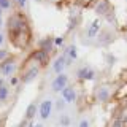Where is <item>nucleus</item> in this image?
<instances>
[{"label":"nucleus","mask_w":127,"mask_h":127,"mask_svg":"<svg viewBox=\"0 0 127 127\" xmlns=\"http://www.w3.org/2000/svg\"><path fill=\"white\" fill-rule=\"evenodd\" d=\"M67 83H68V78H67V75H64V73H59L57 76L54 78V81H53V91L54 92H62L64 89L67 87Z\"/></svg>","instance_id":"f257e3e1"},{"label":"nucleus","mask_w":127,"mask_h":127,"mask_svg":"<svg viewBox=\"0 0 127 127\" xmlns=\"http://www.w3.org/2000/svg\"><path fill=\"white\" fill-rule=\"evenodd\" d=\"M14 71V61L13 59H6V61L0 62V73L5 75V76H10Z\"/></svg>","instance_id":"f03ea898"},{"label":"nucleus","mask_w":127,"mask_h":127,"mask_svg":"<svg viewBox=\"0 0 127 127\" xmlns=\"http://www.w3.org/2000/svg\"><path fill=\"white\" fill-rule=\"evenodd\" d=\"M40 116H41V119H48L51 114V111H53V100H43L41 105H40Z\"/></svg>","instance_id":"7ed1b4c3"},{"label":"nucleus","mask_w":127,"mask_h":127,"mask_svg":"<svg viewBox=\"0 0 127 127\" xmlns=\"http://www.w3.org/2000/svg\"><path fill=\"white\" fill-rule=\"evenodd\" d=\"M62 98H64V102H67V103H73L75 100H76V92H75L73 87L67 86L65 89L62 91Z\"/></svg>","instance_id":"20e7f679"},{"label":"nucleus","mask_w":127,"mask_h":127,"mask_svg":"<svg viewBox=\"0 0 127 127\" xmlns=\"http://www.w3.org/2000/svg\"><path fill=\"white\" fill-rule=\"evenodd\" d=\"M65 65H68V62H67V57L65 56H61V57H57L56 59V62H54V65H53V71L54 73H62V70H64V67Z\"/></svg>","instance_id":"39448f33"},{"label":"nucleus","mask_w":127,"mask_h":127,"mask_svg":"<svg viewBox=\"0 0 127 127\" xmlns=\"http://www.w3.org/2000/svg\"><path fill=\"white\" fill-rule=\"evenodd\" d=\"M78 76L81 79H94L95 73H94L92 68H89V67H83V68L78 70Z\"/></svg>","instance_id":"423d86ee"},{"label":"nucleus","mask_w":127,"mask_h":127,"mask_svg":"<svg viewBox=\"0 0 127 127\" xmlns=\"http://www.w3.org/2000/svg\"><path fill=\"white\" fill-rule=\"evenodd\" d=\"M37 76H38V68H37V67H32V68H29L26 73H24L22 81L24 83H30V81H33Z\"/></svg>","instance_id":"0eeeda50"},{"label":"nucleus","mask_w":127,"mask_h":127,"mask_svg":"<svg viewBox=\"0 0 127 127\" xmlns=\"http://www.w3.org/2000/svg\"><path fill=\"white\" fill-rule=\"evenodd\" d=\"M64 56H65V57H68V59H67V62H68V65H70V62H71V61H75V59L78 57V53H76V46H73V45H71V46H68V48H67V51H65V54H64Z\"/></svg>","instance_id":"6e6552de"},{"label":"nucleus","mask_w":127,"mask_h":127,"mask_svg":"<svg viewBox=\"0 0 127 127\" xmlns=\"http://www.w3.org/2000/svg\"><path fill=\"white\" fill-rule=\"evenodd\" d=\"M33 57L38 61V64L45 65V64H46V61H48V53H46V51H43V49H40V51H37V53L33 54Z\"/></svg>","instance_id":"1a4fd4ad"},{"label":"nucleus","mask_w":127,"mask_h":127,"mask_svg":"<svg viewBox=\"0 0 127 127\" xmlns=\"http://www.w3.org/2000/svg\"><path fill=\"white\" fill-rule=\"evenodd\" d=\"M108 97H110L108 87H100V89H98V92H97V98L100 102H106V100H108Z\"/></svg>","instance_id":"9d476101"},{"label":"nucleus","mask_w":127,"mask_h":127,"mask_svg":"<svg viewBox=\"0 0 127 127\" xmlns=\"http://www.w3.org/2000/svg\"><path fill=\"white\" fill-rule=\"evenodd\" d=\"M35 113H37V105H35V103H30V105L27 106V110H26V119L30 121V119L35 116Z\"/></svg>","instance_id":"9b49d317"},{"label":"nucleus","mask_w":127,"mask_h":127,"mask_svg":"<svg viewBox=\"0 0 127 127\" xmlns=\"http://www.w3.org/2000/svg\"><path fill=\"white\" fill-rule=\"evenodd\" d=\"M40 48H41L43 51H46V53H49L51 48H53V40H51V38L41 40V41H40Z\"/></svg>","instance_id":"f8f14e48"},{"label":"nucleus","mask_w":127,"mask_h":127,"mask_svg":"<svg viewBox=\"0 0 127 127\" xmlns=\"http://www.w3.org/2000/svg\"><path fill=\"white\" fill-rule=\"evenodd\" d=\"M98 29H100L98 21H94L92 24H91V27L87 29V35H89V37H95V35H97V32H98Z\"/></svg>","instance_id":"ddd939ff"},{"label":"nucleus","mask_w":127,"mask_h":127,"mask_svg":"<svg viewBox=\"0 0 127 127\" xmlns=\"http://www.w3.org/2000/svg\"><path fill=\"white\" fill-rule=\"evenodd\" d=\"M108 10V2H106V0H102L100 3H98L97 5V13H105V11Z\"/></svg>","instance_id":"4468645a"},{"label":"nucleus","mask_w":127,"mask_h":127,"mask_svg":"<svg viewBox=\"0 0 127 127\" xmlns=\"http://www.w3.org/2000/svg\"><path fill=\"white\" fill-rule=\"evenodd\" d=\"M59 122H61L62 127H68V126H70V118L67 116V114H62L61 119H59Z\"/></svg>","instance_id":"2eb2a0df"},{"label":"nucleus","mask_w":127,"mask_h":127,"mask_svg":"<svg viewBox=\"0 0 127 127\" xmlns=\"http://www.w3.org/2000/svg\"><path fill=\"white\" fill-rule=\"evenodd\" d=\"M6 97H8V87L2 86V87H0V102L6 100Z\"/></svg>","instance_id":"dca6fc26"},{"label":"nucleus","mask_w":127,"mask_h":127,"mask_svg":"<svg viewBox=\"0 0 127 127\" xmlns=\"http://www.w3.org/2000/svg\"><path fill=\"white\" fill-rule=\"evenodd\" d=\"M10 6H11L10 0H0V8H2V10H6V8H10Z\"/></svg>","instance_id":"f3484780"},{"label":"nucleus","mask_w":127,"mask_h":127,"mask_svg":"<svg viewBox=\"0 0 127 127\" xmlns=\"http://www.w3.org/2000/svg\"><path fill=\"white\" fill-rule=\"evenodd\" d=\"M6 51H3V49H0V62H2V61H5V59H6Z\"/></svg>","instance_id":"a211bd4d"},{"label":"nucleus","mask_w":127,"mask_h":127,"mask_svg":"<svg viewBox=\"0 0 127 127\" xmlns=\"http://www.w3.org/2000/svg\"><path fill=\"white\" fill-rule=\"evenodd\" d=\"M78 127H89V122H87L86 119H84V121H81V122H79V126H78Z\"/></svg>","instance_id":"6ab92c4d"},{"label":"nucleus","mask_w":127,"mask_h":127,"mask_svg":"<svg viewBox=\"0 0 127 127\" xmlns=\"http://www.w3.org/2000/svg\"><path fill=\"white\" fill-rule=\"evenodd\" d=\"M111 127H122V122L121 121H114L113 124H111Z\"/></svg>","instance_id":"aec40b11"},{"label":"nucleus","mask_w":127,"mask_h":127,"mask_svg":"<svg viewBox=\"0 0 127 127\" xmlns=\"http://www.w3.org/2000/svg\"><path fill=\"white\" fill-rule=\"evenodd\" d=\"M62 41H64V40H62L61 37H57V38L54 40V43H56V45H57V46H59V45H62Z\"/></svg>","instance_id":"412c9836"},{"label":"nucleus","mask_w":127,"mask_h":127,"mask_svg":"<svg viewBox=\"0 0 127 127\" xmlns=\"http://www.w3.org/2000/svg\"><path fill=\"white\" fill-rule=\"evenodd\" d=\"M18 3H19V6H26L27 0H18Z\"/></svg>","instance_id":"4be33fe9"},{"label":"nucleus","mask_w":127,"mask_h":127,"mask_svg":"<svg viewBox=\"0 0 127 127\" xmlns=\"http://www.w3.org/2000/svg\"><path fill=\"white\" fill-rule=\"evenodd\" d=\"M16 83H18V79H16V78H11V84H13V86H14V84H16Z\"/></svg>","instance_id":"5701e85b"},{"label":"nucleus","mask_w":127,"mask_h":127,"mask_svg":"<svg viewBox=\"0 0 127 127\" xmlns=\"http://www.w3.org/2000/svg\"><path fill=\"white\" fill-rule=\"evenodd\" d=\"M29 127H43V126H41V124H30Z\"/></svg>","instance_id":"b1692460"},{"label":"nucleus","mask_w":127,"mask_h":127,"mask_svg":"<svg viewBox=\"0 0 127 127\" xmlns=\"http://www.w3.org/2000/svg\"><path fill=\"white\" fill-rule=\"evenodd\" d=\"M2 43H3V35L0 33V45H2Z\"/></svg>","instance_id":"393cba45"},{"label":"nucleus","mask_w":127,"mask_h":127,"mask_svg":"<svg viewBox=\"0 0 127 127\" xmlns=\"http://www.w3.org/2000/svg\"><path fill=\"white\" fill-rule=\"evenodd\" d=\"M2 86H3V79L0 78V87H2Z\"/></svg>","instance_id":"a878e982"},{"label":"nucleus","mask_w":127,"mask_h":127,"mask_svg":"<svg viewBox=\"0 0 127 127\" xmlns=\"http://www.w3.org/2000/svg\"><path fill=\"white\" fill-rule=\"evenodd\" d=\"M0 22H2V8H0Z\"/></svg>","instance_id":"bb28decb"},{"label":"nucleus","mask_w":127,"mask_h":127,"mask_svg":"<svg viewBox=\"0 0 127 127\" xmlns=\"http://www.w3.org/2000/svg\"><path fill=\"white\" fill-rule=\"evenodd\" d=\"M37 2H40V0H37Z\"/></svg>","instance_id":"cd10ccee"}]
</instances>
